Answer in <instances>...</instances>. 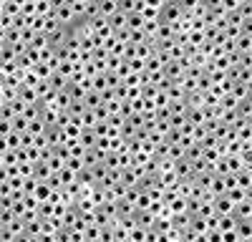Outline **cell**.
I'll return each mask as SVG.
<instances>
[{
	"label": "cell",
	"instance_id": "cell-5",
	"mask_svg": "<svg viewBox=\"0 0 252 242\" xmlns=\"http://www.w3.org/2000/svg\"><path fill=\"white\" fill-rule=\"evenodd\" d=\"M28 134L31 136H43V134H48V126H46V121L43 119H35V121H31V126H28Z\"/></svg>",
	"mask_w": 252,
	"mask_h": 242
},
{
	"label": "cell",
	"instance_id": "cell-2",
	"mask_svg": "<svg viewBox=\"0 0 252 242\" xmlns=\"http://www.w3.org/2000/svg\"><path fill=\"white\" fill-rule=\"evenodd\" d=\"M235 232L242 242H252V219H237Z\"/></svg>",
	"mask_w": 252,
	"mask_h": 242
},
{
	"label": "cell",
	"instance_id": "cell-9",
	"mask_svg": "<svg viewBox=\"0 0 252 242\" xmlns=\"http://www.w3.org/2000/svg\"><path fill=\"white\" fill-rule=\"evenodd\" d=\"M227 197L235 202V205H240V202H245L247 199V189H240V187H235V189H229L227 192Z\"/></svg>",
	"mask_w": 252,
	"mask_h": 242
},
{
	"label": "cell",
	"instance_id": "cell-8",
	"mask_svg": "<svg viewBox=\"0 0 252 242\" xmlns=\"http://www.w3.org/2000/svg\"><path fill=\"white\" fill-rule=\"evenodd\" d=\"M237 187H240V189H250V187H252V174H250V169H242V172L237 174Z\"/></svg>",
	"mask_w": 252,
	"mask_h": 242
},
{
	"label": "cell",
	"instance_id": "cell-3",
	"mask_svg": "<svg viewBox=\"0 0 252 242\" xmlns=\"http://www.w3.org/2000/svg\"><path fill=\"white\" fill-rule=\"evenodd\" d=\"M189 232H194V235H207V232H209L207 219H202V217H192V222H189Z\"/></svg>",
	"mask_w": 252,
	"mask_h": 242
},
{
	"label": "cell",
	"instance_id": "cell-4",
	"mask_svg": "<svg viewBox=\"0 0 252 242\" xmlns=\"http://www.w3.org/2000/svg\"><path fill=\"white\" fill-rule=\"evenodd\" d=\"M235 217L237 219H252V202L250 199L240 202V205L235 207Z\"/></svg>",
	"mask_w": 252,
	"mask_h": 242
},
{
	"label": "cell",
	"instance_id": "cell-6",
	"mask_svg": "<svg viewBox=\"0 0 252 242\" xmlns=\"http://www.w3.org/2000/svg\"><path fill=\"white\" fill-rule=\"evenodd\" d=\"M235 227H237V217H235V214L220 217V225H217V230H220V232H232Z\"/></svg>",
	"mask_w": 252,
	"mask_h": 242
},
{
	"label": "cell",
	"instance_id": "cell-11",
	"mask_svg": "<svg viewBox=\"0 0 252 242\" xmlns=\"http://www.w3.org/2000/svg\"><path fill=\"white\" fill-rule=\"evenodd\" d=\"M247 199H250V202H252V187H250V189H247Z\"/></svg>",
	"mask_w": 252,
	"mask_h": 242
},
{
	"label": "cell",
	"instance_id": "cell-7",
	"mask_svg": "<svg viewBox=\"0 0 252 242\" xmlns=\"http://www.w3.org/2000/svg\"><path fill=\"white\" fill-rule=\"evenodd\" d=\"M98 13H101V18H114L116 13H119V3H114V0H111V3H98Z\"/></svg>",
	"mask_w": 252,
	"mask_h": 242
},
{
	"label": "cell",
	"instance_id": "cell-1",
	"mask_svg": "<svg viewBox=\"0 0 252 242\" xmlns=\"http://www.w3.org/2000/svg\"><path fill=\"white\" fill-rule=\"evenodd\" d=\"M235 202L229 199L227 194H222V197H215V212H217V217H227V214H235Z\"/></svg>",
	"mask_w": 252,
	"mask_h": 242
},
{
	"label": "cell",
	"instance_id": "cell-10",
	"mask_svg": "<svg viewBox=\"0 0 252 242\" xmlns=\"http://www.w3.org/2000/svg\"><path fill=\"white\" fill-rule=\"evenodd\" d=\"M144 23H146V20H144V15H129V30H144Z\"/></svg>",
	"mask_w": 252,
	"mask_h": 242
}]
</instances>
